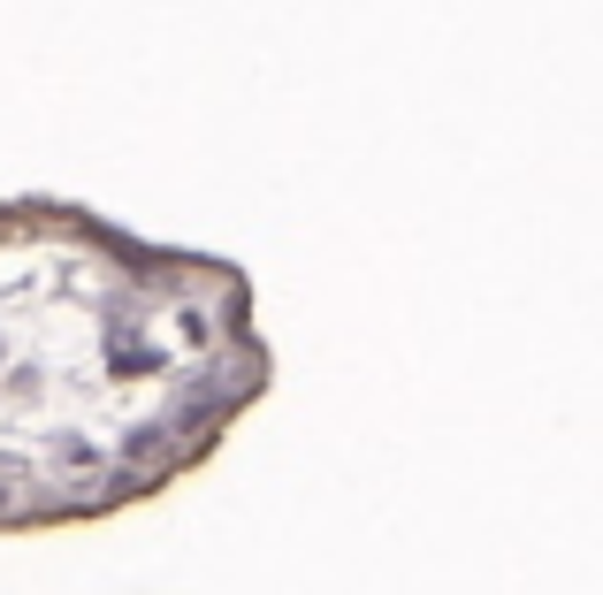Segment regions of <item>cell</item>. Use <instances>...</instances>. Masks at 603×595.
Instances as JSON below:
<instances>
[{
	"mask_svg": "<svg viewBox=\"0 0 603 595\" xmlns=\"http://www.w3.org/2000/svg\"><path fill=\"white\" fill-rule=\"evenodd\" d=\"M276 390L237 260L0 191V542L123 519L230 444Z\"/></svg>",
	"mask_w": 603,
	"mask_h": 595,
	"instance_id": "obj_1",
	"label": "cell"
}]
</instances>
